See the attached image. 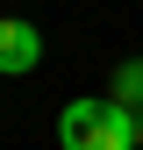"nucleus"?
I'll return each mask as SVG.
<instances>
[{
    "label": "nucleus",
    "instance_id": "f03ea898",
    "mask_svg": "<svg viewBox=\"0 0 143 150\" xmlns=\"http://www.w3.org/2000/svg\"><path fill=\"white\" fill-rule=\"evenodd\" d=\"M36 64H43V36H36V22L0 14V79H29Z\"/></svg>",
    "mask_w": 143,
    "mask_h": 150
},
{
    "label": "nucleus",
    "instance_id": "7ed1b4c3",
    "mask_svg": "<svg viewBox=\"0 0 143 150\" xmlns=\"http://www.w3.org/2000/svg\"><path fill=\"white\" fill-rule=\"evenodd\" d=\"M107 100H122L129 115H143V57H122L115 79H107Z\"/></svg>",
    "mask_w": 143,
    "mask_h": 150
},
{
    "label": "nucleus",
    "instance_id": "20e7f679",
    "mask_svg": "<svg viewBox=\"0 0 143 150\" xmlns=\"http://www.w3.org/2000/svg\"><path fill=\"white\" fill-rule=\"evenodd\" d=\"M136 150H143V115H136Z\"/></svg>",
    "mask_w": 143,
    "mask_h": 150
},
{
    "label": "nucleus",
    "instance_id": "f257e3e1",
    "mask_svg": "<svg viewBox=\"0 0 143 150\" xmlns=\"http://www.w3.org/2000/svg\"><path fill=\"white\" fill-rule=\"evenodd\" d=\"M57 143L64 150H136V115L122 100H72L57 115Z\"/></svg>",
    "mask_w": 143,
    "mask_h": 150
}]
</instances>
